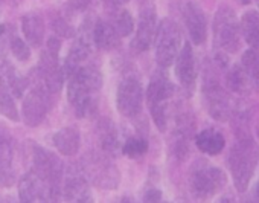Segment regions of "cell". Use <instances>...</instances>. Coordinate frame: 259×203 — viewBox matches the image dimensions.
<instances>
[{
	"instance_id": "6da1fadb",
	"label": "cell",
	"mask_w": 259,
	"mask_h": 203,
	"mask_svg": "<svg viewBox=\"0 0 259 203\" xmlns=\"http://www.w3.org/2000/svg\"><path fill=\"white\" fill-rule=\"evenodd\" d=\"M102 86V75L93 66H81L69 75L67 98L75 113L85 118L95 110L96 92Z\"/></svg>"
},
{
	"instance_id": "7a4b0ae2",
	"label": "cell",
	"mask_w": 259,
	"mask_h": 203,
	"mask_svg": "<svg viewBox=\"0 0 259 203\" xmlns=\"http://www.w3.org/2000/svg\"><path fill=\"white\" fill-rule=\"evenodd\" d=\"M259 160V147L251 138L238 136L236 144L229 154V167L233 176L235 186L239 192H244L254 173V167Z\"/></svg>"
},
{
	"instance_id": "3957f363",
	"label": "cell",
	"mask_w": 259,
	"mask_h": 203,
	"mask_svg": "<svg viewBox=\"0 0 259 203\" xmlns=\"http://www.w3.org/2000/svg\"><path fill=\"white\" fill-rule=\"evenodd\" d=\"M215 45L229 54H235L241 46V25L229 7L218 10L213 20Z\"/></svg>"
},
{
	"instance_id": "277c9868",
	"label": "cell",
	"mask_w": 259,
	"mask_h": 203,
	"mask_svg": "<svg viewBox=\"0 0 259 203\" xmlns=\"http://www.w3.org/2000/svg\"><path fill=\"white\" fill-rule=\"evenodd\" d=\"M182 46V32L176 22L163 19L156 35V57L162 67H169L179 57Z\"/></svg>"
},
{
	"instance_id": "5b68a950",
	"label": "cell",
	"mask_w": 259,
	"mask_h": 203,
	"mask_svg": "<svg viewBox=\"0 0 259 203\" xmlns=\"http://www.w3.org/2000/svg\"><path fill=\"white\" fill-rule=\"evenodd\" d=\"M172 92H174V87L165 76L153 78V81L150 83L148 92H147V99H148V106H150L153 121L160 132L166 130V124H168L166 103H168L169 96L172 95Z\"/></svg>"
},
{
	"instance_id": "8992f818",
	"label": "cell",
	"mask_w": 259,
	"mask_h": 203,
	"mask_svg": "<svg viewBox=\"0 0 259 203\" xmlns=\"http://www.w3.org/2000/svg\"><path fill=\"white\" fill-rule=\"evenodd\" d=\"M51 96L52 93L48 90V87L40 81L34 86V89L25 96L23 99V121L28 127H37L40 126L51 107Z\"/></svg>"
},
{
	"instance_id": "52a82bcc",
	"label": "cell",
	"mask_w": 259,
	"mask_h": 203,
	"mask_svg": "<svg viewBox=\"0 0 259 203\" xmlns=\"http://www.w3.org/2000/svg\"><path fill=\"white\" fill-rule=\"evenodd\" d=\"M144 103V89L136 76H126L120 81L116 95V104L120 115L135 118L141 113Z\"/></svg>"
},
{
	"instance_id": "ba28073f",
	"label": "cell",
	"mask_w": 259,
	"mask_h": 203,
	"mask_svg": "<svg viewBox=\"0 0 259 203\" xmlns=\"http://www.w3.org/2000/svg\"><path fill=\"white\" fill-rule=\"evenodd\" d=\"M61 189L51 185L37 171L26 173L19 182V197L22 201H45L57 200Z\"/></svg>"
},
{
	"instance_id": "9c48e42d",
	"label": "cell",
	"mask_w": 259,
	"mask_h": 203,
	"mask_svg": "<svg viewBox=\"0 0 259 203\" xmlns=\"http://www.w3.org/2000/svg\"><path fill=\"white\" fill-rule=\"evenodd\" d=\"M226 185V174L215 167L197 168L191 176V189L195 197L207 198Z\"/></svg>"
},
{
	"instance_id": "30bf717a",
	"label": "cell",
	"mask_w": 259,
	"mask_h": 203,
	"mask_svg": "<svg viewBox=\"0 0 259 203\" xmlns=\"http://www.w3.org/2000/svg\"><path fill=\"white\" fill-rule=\"evenodd\" d=\"M203 93L209 115L217 121H227L232 115L230 98L220 83L217 79H206Z\"/></svg>"
},
{
	"instance_id": "8fae6325",
	"label": "cell",
	"mask_w": 259,
	"mask_h": 203,
	"mask_svg": "<svg viewBox=\"0 0 259 203\" xmlns=\"http://www.w3.org/2000/svg\"><path fill=\"white\" fill-rule=\"evenodd\" d=\"M32 157H34V171H37L51 185L60 188V182L63 179V171H64V165L61 159L57 154L38 145L34 147Z\"/></svg>"
},
{
	"instance_id": "7c38bea8",
	"label": "cell",
	"mask_w": 259,
	"mask_h": 203,
	"mask_svg": "<svg viewBox=\"0 0 259 203\" xmlns=\"http://www.w3.org/2000/svg\"><path fill=\"white\" fill-rule=\"evenodd\" d=\"M157 16L153 8H145L139 16L136 37L133 40V49L138 52L148 51L157 35Z\"/></svg>"
},
{
	"instance_id": "4fadbf2b",
	"label": "cell",
	"mask_w": 259,
	"mask_h": 203,
	"mask_svg": "<svg viewBox=\"0 0 259 203\" xmlns=\"http://www.w3.org/2000/svg\"><path fill=\"white\" fill-rule=\"evenodd\" d=\"M14 180V141L0 130V186H11Z\"/></svg>"
},
{
	"instance_id": "5bb4252c",
	"label": "cell",
	"mask_w": 259,
	"mask_h": 203,
	"mask_svg": "<svg viewBox=\"0 0 259 203\" xmlns=\"http://www.w3.org/2000/svg\"><path fill=\"white\" fill-rule=\"evenodd\" d=\"M183 17L192 42L195 45H203L207 37V23L201 8L194 2H188L183 10Z\"/></svg>"
},
{
	"instance_id": "9a60e30c",
	"label": "cell",
	"mask_w": 259,
	"mask_h": 203,
	"mask_svg": "<svg viewBox=\"0 0 259 203\" xmlns=\"http://www.w3.org/2000/svg\"><path fill=\"white\" fill-rule=\"evenodd\" d=\"M63 194H64V198L70 200V201H89V200H92L85 176L79 170H75V168H72L69 171V174L64 180Z\"/></svg>"
},
{
	"instance_id": "2e32d148",
	"label": "cell",
	"mask_w": 259,
	"mask_h": 203,
	"mask_svg": "<svg viewBox=\"0 0 259 203\" xmlns=\"http://www.w3.org/2000/svg\"><path fill=\"white\" fill-rule=\"evenodd\" d=\"M176 72L180 79V83L185 87H192L197 78V70H195V60H194V52L189 43H185L179 57H177V64H176Z\"/></svg>"
},
{
	"instance_id": "e0dca14e",
	"label": "cell",
	"mask_w": 259,
	"mask_h": 203,
	"mask_svg": "<svg viewBox=\"0 0 259 203\" xmlns=\"http://www.w3.org/2000/svg\"><path fill=\"white\" fill-rule=\"evenodd\" d=\"M23 35L32 48H40L45 40V22L43 17L37 13H29L22 19Z\"/></svg>"
},
{
	"instance_id": "ac0fdd59",
	"label": "cell",
	"mask_w": 259,
	"mask_h": 203,
	"mask_svg": "<svg viewBox=\"0 0 259 203\" xmlns=\"http://www.w3.org/2000/svg\"><path fill=\"white\" fill-rule=\"evenodd\" d=\"M90 174L93 182L101 186V188H114L117 186L119 182V173L116 171V168L105 162L104 159H95V162H92L90 165Z\"/></svg>"
},
{
	"instance_id": "d6986e66",
	"label": "cell",
	"mask_w": 259,
	"mask_h": 203,
	"mask_svg": "<svg viewBox=\"0 0 259 203\" xmlns=\"http://www.w3.org/2000/svg\"><path fill=\"white\" fill-rule=\"evenodd\" d=\"M119 37L120 34L117 32V28L113 26L108 22L98 20L93 28V42L99 49L110 51L114 49L119 45Z\"/></svg>"
},
{
	"instance_id": "ffe728a7",
	"label": "cell",
	"mask_w": 259,
	"mask_h": 203,
	"mask_svg": "<svg viewBox=\"0 0 259 203\" xmlns=\"http://www.w3.org/2000/svg\"><path fill=\"white\" fill-rule=\"evenodd\" d=\"M54 145L64 156H73L78 153L81 145L79 132L73 127H64L54 135Z\"/></svg>"
},
{
	"instance_id": "44dd1931",
	"label": "cell",
	"mask_w": 259,
	"mask_h": 203,
	"mask_svg": "<svg viewBox=\"0 0 259 203\" xmlns=\"http://www.w3.org/2000/svg\"><path fill=\"white\" fill-rule=\"evenodd\" d=\"M195 144L203 153H206L209 156H217L223 151V148L226 145V139L215 129H206L197 135Z\"/></svg>"
},
{
	"instance_id": "7402d4cb",
	"label": "cell",
	"mask_w": 259,
	"mask_h": 203,
	"mask_svg": "<svg viewBox=\"0 0 259 203\" xmlns=\"http://www.w3.org/2000/svg\"><path fill=\"white\" fill-rule=\"evenodd\" d=\"M241 32L247 45L259 48V14L256 11L244 13L241 19Z\"/></svg>"
},
{
	"instance_id": "603a6c76",
	"label": "cell",
	"mask_w": 259,
	"mask_h": 203,
	"mask_svg": "<svg viewBox=\"0 0 259 203\" xmlns=\"http://www.w3.org/2000/svg\"><path fill=\"white\" fill-rule=\"evenodd\" d=\"M227 86L232 92L235 93H241V95H245L250 92L251 89V79L250 76L247 75L245 69L244 67H239V66H233L229 72H227Z\"/></svg>"
},
{
	"instance_id": "cb8c5ba5",
	"label": "cell",
	"mask_w": 259,
	"mask_h": 203,
	"mask_svg": "<svg viewBox=\"0 0 259 203\" xmlns=\"http://www.w3.org/2000/svg\"><path fill=\"white\" fill-rule=\"evenodd\" d=\"M242 67L251 79V84L259 90V55L254 51H247L242 55Z\"/></svg>"
},
{
	"instance_id": "d4e9b609",
	"label": "cell",
	"mask_w": 259,
	"mask_h": 203,
	"mask_svg": "<svg viewBox=\"0 0 259 203\" xmlns=\"http://www.w3.org/2000/svg\"><path fill=\"white\" fill-rule=\"evenodd\" d=\"M101 147L108 154H114L119 148L117 133L110 124L107 127H101Z\"/></svg>"
},
{
	"instance_id": "484cf974",
	"label": "cell",
	"mask_w": 259,
	"mask_h": 203,
	"mask_svg": "<svg viewBox=\"0 0 259 203\" xmlns=\"http://www.w3.org/2000/svg\"><path fill=\"white\" fill-rule=\"evenodd\" d=\"M147 150H148V142L141 138H132L122 145V153L128 157H133V159L144 156L147 153Z\"/></svg>"
},
{
	"instance_id": "4316f807",
	"label": "cell",
	"mask_w": 259,
	"mask_h": 203,
	"mask_svg": "<svg viewBox=\"0 0 259 203\" xmlns=\"http://www.w3.org/2000/svg\"><path fill=\"white\" fill-rule=\"evenodd\" d=\"M0 113L5 115L7 118H10L11 121H19V110L14 104V99L13 96L4 90V92H0Z\"/></svg>"
},
{
	"instance_id": "83f0119b",
	"label": "cell",
	"mask_w": 259,
	"mask_h": 203,
	"mask_svg": "<svg viewBox=\"0 0 259 203\" xmlns=\"http://www.w3.org/2000/svg\"><path fill=\"white\" fill-rule=\"evenodd\" d=\"M116 28H117V32L122 35V37H128L130 34L133 32L135 29V20L132 17L128 11H122L117 17V23H116Z\"/></svg>"
},
{
	"instance_id": "f1b7e54d",
	"label": "cell",
	"mask_w": 259,
	"mask_h": 203,
	"mask_svg": "<svg viewBox=\"0 0 259 203\" xmlns=\"http://www.w3.org/2000/svg\"><path fill=\"white\" fill-rule=\"evenodd\" d=\"M11 52L14 54V57L19 60V61H28L29 57H31V49H29V45H26L20 37H14L11 40Z\"/></svg>"
},
{
	"instance_id": "f546056e",
	"label": "cell",
	"mask_w": 259,
	"mask_h": 203,
	"mask_svg": "<svg viewBox=\"0 0 259 203\" xmlns=\"http://www.w3.org/2000/svg\"><path fill=\"white\" fill-rule=\"evenodd\" d=\"M52 28H54L55 34H58V35H61L64 38H69V37H73L75 35L73 28L64 19H61V17H57V19L52 20Z\"/></svg>"
},
{
	"instance_id": "4dcf8cb0",
	"label": "cell",
	"mask_w": 259,
	"mask_h": 203,
	"mask_svg": "<svg viewBox=\"0 0 259 203\" xmlns=\"http://www.w3.org/2000/svg\"><path fill=\"white\" fill-rule=\"evenodd\" d=\"M92 0H70V7L76 11H82L90 5Z\"/></svg>"
},
{
	"instance_id": "1f68e13d",
	"label": "cell",
	"mask_w": 259,
	"mask_h": 203,
	"mask_svg": "<svg viewBox=\"0 0 259 203\" xmlns=\"http://www.w3.org/2000/svg\"><path fill=\"white\" fill-rule=\"evenodd\" d=\"M160 198H162V192L159 189H150V191H147V194L144 197L145 201H157Z\"/></svg>"
},
{
	"instance_id": "d6a6232c",
	"label": "cell",
	"mask_w": 259,
	"mask_h": 203,
	"mask_svg": "<svg viewBox=\"0 0 259 203\" xmlns=\"http://www.w3.org/2000/svg\"><path fill=\"white\" fill-rule=\"evenodd\" d=\"M102 2H104L107 7L116 8V7H122L123 4H126V2H128V0H102Z\"/></svg>"
},
{
	"instance_id": "836d02e7",
	"label": "cell",
	"mask_w": 259,
	"mask_h": 203,
	"mask_svg": "<svg viewBox=\"0 0 259 203\" xmlns=\"http://www.w3.org/2000/svg\"><path fill=\"white\" fill-rule=\"evenodd\" d=\"M5 90V83H4V73H2V67H0V92Z\"/></svg>"
},
{
	"instance_id": "e575fe53",
	"label": "cell",
	"mask_w": 259,
	"mask_h": 203,
	"mask_svg": "<svg viewBox=\"0 0 259 203\" xmlns=\"http://www.w3.org/2000/svg\"><path fill=\"white\" fill-rule=\"evenodd\" d=\"M256 197L259 198V182H257V186H256Z\"/></svg>"
},
{
	"instance_id": "d590c367",
	"label": "cell",
	"mask_w": 259,
	"mask_h": 203,
	"mask_svg": "<svg viewBox=\"0 0 259 203\" xmlns=\"http://www.w3.org/2000/svg\"><path fill=\"white\" fill-rule=\"evenodd\" d=\"M256 135H257V139H259V126H257V129H256Z\"/></svg>"
}]
</instances>
